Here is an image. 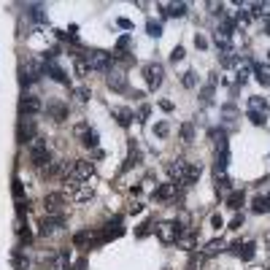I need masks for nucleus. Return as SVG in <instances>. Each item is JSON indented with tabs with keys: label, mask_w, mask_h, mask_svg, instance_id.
I'll return each instance as SVG.
<instances>
[{
	"label": "nucleus",
	"mask_w": 270,
	"mask_h": 270,
	"mask_svg": "<svg viewBox=\"0 0 270 270\" xmlns=\"http://www.w3.org/2000/svg\"><path fill=\"white\" fill-rule=\"evenodd\" d=\"M76 95H78V100H81V103H86V100H89V92H86V89H78Z\"/></svg>",
	"instance_id": "nucleus-45"
},
{
	"label": "nucleus",
	"mask_w": 270,
	"mask_h": 270,
	"mask_svg": "<svg viewBox=\"0 0 270 270\" xmlns=\"http://www.w3.org/2000/svg\"><path fill=\"white\" fill-rule=\"evenodd\" d=\"M111 116L116 119V124H119V127H130V124H132V119H135V114H132L130 108H124V106H116L114 111H111Z\"/></svg>",
	"instance_id": "nucleus-17"
},
{
	"label": "nucleus",
	"mask_w": 270,
	"mask_h": 270,
	"mask_svg": "<svg viewBox=\"0 0 270 270\" xmlns=\"http://www.w3.org/2000/svg\"><path fill=\"white\" fill-rule=\"evenodd\" d=\"M213 43L219 46V49H224V52H230V33L227 30H216V33H213Z\"/></svg>",
	"instance_id": "nucleus-28"
},
{
	"label": "nucleus",
	"mask_w": 270,
	"mask_h": 270,
	"mask_svg": "<svg viewBox=\"0 0 270 270\" xmlns=\"http://www.w3.org/2000/svg\"><path fill=\"white\" fill-rule=\"evenodd\" d=\"M127 211H130V213H141V211H144V203H132Z\"/></svg>",
	"instance_id": "nucleus-44"
},
{
	"label": "nucleus",
	"mask_w": 270,
	"mask_h": 270,
	"mask_svg": "<svg viewBox=\"0 0 270 270\" xmlns=\"http://www.w3.org/2000/svg\"><path fill=\"white\" fill-rule=\"evenodd\" d=\"M267 249H270V233H267Z\"/></svg>",
	"instance_id": "nucleus-49"
},
{
	"label": "nucleus",
	"mask_w": 270,
	"mask_h": 270,
	"mask_svg": "<svg viewBox=\"0 0 270 270\" xmlns=\"http://www.w3.org/2000/svg\"><path fill=\"white\" fill-rule=\"evenodd\" d=\"M35 138V122H33V119H22V122H19V130H17V141H19V144H30V141H33Z\"/></svg>",
	"instance_id": "nucleus-12"
},
{
	"label": "nucleus",
	"mask_w": 270,
	"mask_h": 270,
	"mask_svg": "<svg viewBox=\"0 0 270 270\" xmlns=\"http://www.w3.org/2000/svg\"><path fill=\"white\" fill-rule=\"evenodd\" d=\"M267 111H270V106H267V100L265 98H249V114H254V116H267Z\"/></svg>",
	"instance_id": "nucleus-19"
},
{
	"label": "nucleus",
	"mask_w": 270,
	"mask_h": 270,
	"mask_svg": "<svg viewBox=\"0 0 270 270\" xmlns=\"http://www.w3.org/2000/svg\"><path fill=\"white\" fill-rule=\"evenodd\" d=\"M170 60H173V62H181V60H184V49H181V46H176V49H173V54H170Z\"/></svg>",
	"instance_id": "nucleus-39"
},
{
	"label": "nucleus",
	"mask_w": 270,
	"mask_h": 270,
	"mask_svg": "<svg viewBox=\"0 0 270 270\" xmlns=\"http://www.w3.org/2000/svg\"><path fill=\"white\" fill-rule=\"evenodd\" d=\"M227 249V243L221 241V238H213V241L205 243V249H203V257H216V254H221Z\"/></svg>",
	"instance_id": "nucleus-22"
},
{
	"label": "nucleus",
	"mask_w": 270,
	"mask_h": 270,
	"mask_svg": "<svg viewBox=\"0 0 270 270\" xmlns=\"http://www.w3.org/2000/svg\"><path fill=\"white\" fill-rule=\"evenodd\" d=\"M27 154H30V165L41 170L43 165H49V162H52L49 141H46V138H41V135H35V138L27 144Z\"/></svg>",
	"instance_id": "nucleus-1"
},
{
	"label": "nucleus",
	"mask_w": 270,
	"mask_h": 270,
	"mask_svg": "<svg viewBox=\"0 0 270 270\" xmlns=\"http://www.w3.org/2000/svg\"><path fill=\"white\" fill-rule=\"evenodd\" d=\"M141 160H144V154H141V149L130 144V154H127V160H124V170H130L135 168V165H141Z\"/></svg>",
	"instance_id": "nucleus-26"
},
{
	"label": "nucleus",
	"mask_w": 270,
	"mask_h": 270,
	"mask_svg": "<svg viewBox=\"0 0 270 270\" xmlns=\"http://www.w3.org/2000/svg\"><path fill=\"white\" fill-rule=\"evenodd\" d=\"M160 106H162V111H173V103H170V100H162Z\"/></svg>",
	"instance_id": "nucleus-47"
},
{
	"label": "nucleus",
	"mask_w": 270,
	"mask_h": 270,
	"mask_svg": "<svg viewBox=\"0 0 270 270\" xmlns=\"http://www.w3.org/2000/svg\"><path fill=\"white\" fill-rule=\"evenodd\" d=\"M43 106H41V100L35 98V95H22V100H19V111L22 114H27V116H33V114H38V111H41Z\"/></svg>",
	"instance_id": "nucleus-13"
},
{
	"label": "nucleus",
	"mask_w": 270,
	"mask_h": 270,
	"mask_svg": "<svg viewBox=\"0 0 270 270\" xmlns=\"http://www.w3.org/2000/svg\"><path fill=\"white\" fill-rule=\"evenodd\" d=\"M178 195V187L173 184V181H168V184H160L154 189V200H173V197Z\"/></svg>",
	"instance_id": "nucleus-18"
},
{
	"label": "nucleus",
	"mask_w": 270,
	"mask_h": 270,
	"mask_svg": "<svg viewBox=\"0 0 270 270\" xmlns=\"http://www.w3.org/2000/svg\"><path fill=\"white\" fill-rule=\"evenodd\" d=\"M62 227H65V216H62V213H57V216H43L38 221V235H43V238L57 235Z\"/></svg>",
	"instance_id": "nucleus-4"
},
{
	"label": "nucleus",
	"mask_w": 270,
	"mask_h": 270,
	"mask_svg": "<svg viewBox=\"0 0 270 270\" xmlns=\"http://www.w3.org/2000/svg\"><path fill=\"white\" fill-rule=\"evenodd\" d=\"M81 144H84L86 149H98V132L89 130V132H86L84 138H81Z\"/></svg>",
	"instance_id": "nucleus-32"
},
{
	"label": "nucleus",
	"mask_w": 270,
	"mask_h": 270,
	"mask_svg": "<svg viewBox=\"0 0 270 270\" xmlns=\"http://www.w3.org/2000/svg\"><path fill=\"white\" fill-rule=\"evenodd\" d=\"M76 57H81L86 65H89V70H103V73H108L111 70V52H103V49H92L86 54H76Z\"/></svg>",
	"instance_id": "nucleus-3"
},
{
	"label": "nucleus",
	"mask_w": 270,
	"mask_h": 270,
	"mask_svg": "<svg viewBox=\"0 0 270 270\" xmlns=\"http://www.w3.org/2000/svg\"><path fill=\"white\" fill-rule=\"evenodd\" d=\"M230 251H233L238 259H246V262H249V259H254V254H257V246H254V241H246V243L238 241V243L230 246Z\"/></svg>",
	"instance_id": "nucleus-11"
},
{
	"label": "nucleus",
	"mask_w": 270,
	"mask_h": 270,
	"mask_svg": "<svg viewBox=\"0 0 270 270\" xmlns=\"http://www.w3.org/2000/svg\"><path fill=\"white\" fill-rule=\"evenodd\" d=\"M84 267H86V259H78L76 265H73V270H84Z\"/></svg>",
	"instance_id": "nucleus-48"
},
{
	"label": "nucleus",
	"mask_w": 270,
	"mask_h": 270,
	"mask_svg": "<svg viewBox=\"0 0 270 270\" xmlns=\"http://www.w3.org/2000/svg\"><path fill=\"white\" fill-rule=\"evenodd\" d=\"M89 130H92V127L86 124V122H76V124H73V138H76V141H81Z\"/></svg>",
	"instance_id": "nucleus-31"
},
{
	"label": "nucleus",
	"mask_w": 270,
	"mask_h": 270,
	"mask_svg": "<svg viewBox=\"0 0 270 270\" xmlns=\"http://www.w3.org/2000/svg\"><path fill=\"white\" fill-rule=\"evenodd\" d=\"M211 224L213 227H221V216H219V213H213V216H211Z\"/></svg>",
	"instance_id": "nucleus-46"
},
{
	"label": "nucleus",
	"mask_w": 270,
	"mask_h": 270,
	"mask_svg": "<svg viewBox=\"0 0 270 270\" xmlns=\"http://www.w3.org/2000/svg\"><path fill=\"white\" fill-rule=\"evenodd\" d=\"M144 76H146V84H149L152 92H157L165 81V70H162L160 62H149V65H144Z\"/></svg>",
	"instance_id": "nucleus-5"
},
{
	"label": "nucleus",
	"mask_w": 270,
	"mask_h": 270,
	"mask_svg": "<svg viewBox=\"0 0 270 270\" xmlns=\"http://www.w3.org/2000/svg\"><path fill=\"white\" fill-rule=\"evenodd\" d=\"M213 181H216V192H224V195L233 192V181H230V176L224 170H216V178Z\"/></svg>",
	"instance_id": "nucleus-25"
},
{
	"label": "nucleus",
	"mask_w": 270,
	"mask_h": 270,
	"mask_svg": "<svg viewBox=\"0 0 270 270\" xmlns=\"http://www.w3.org/2000/svg\"><path fill=\"white\" fill-rule=\"evenodd\" d=\"M181 84H184L187 89H195V86H197V73H195V70H187V73L181 76Z\"/></svg>",
	"instance_id": "nucleus-30"
},
{
	"label": "nucleus",
	"mask_w": 270,
	"mask_h": 270,
	"mask_svg": "<svg viewBox=\"0 0 270 270\" xmlns=\"http://www.w3.org/2000/svg\"><path fill=\"white\" fill-rule=\"evenodd\" d=\"M76 73L81 76V78H86V76H89V65H86V62H84L81 57H76Z\"/></svg>",
	"instance_id": "nucleus-34"
},
{
	"label": "nucleus",
	"mask_w": 270,
	"mask_h": 270,
	"mask_svg": "<svg viewBox=\"0 0 270 270\" xmlns=\"http://www.w3.org/2000/svg\"><path fill=\"white\" fill-rule=\"evenodd\" d=\"M262 30H265V35H270V14L262 17Z\"/></svg>",
	"instance_id": "nucleus-42"
},
{
	"label": "nucleus",
	"mask_w": 270,
	"mask_h": 270,
	"mask_svg": "<svg viewBox=\"0 0 270 270\" xmlns=\"http://www.w3.org/2000/svg\"><path fill=\"white\" fill-rule=\"evenodd\" d=\"M46 114H49L52 122L62 124V122L68 119V106H65L62 100H49V106H46Z\"/></svg>",
	"instance_id": "nucleus-10"
},
{
	"label": "nucleus",
	"mask_w": 270,
	"mask_h": 270,
	"mask_svg": "<svg viewBox=\"0 0 270 270\" xmlns=\"http://www.w3.org/2000/svg\"><path fill=\"white\" fill-rule=\"evenodd\" d=\"M106 84H108V89H114V92H124V89H127V76H124V70L111 68L108 76H106Z\"/></svg>",
	"instance_id": "nucleus-9"
},
{
	"label": "nucleus",
	"mask_w": 270,
	"mask_h": 270,
	"mask_svg": "<svg viewBox=\"0 0 270 270\" xmlns=\"http://www.w3.org/2000/svg\"><path fill=\"white\" fill-rule=\"evenodd\" d=\"M92 197H95V187L84 181V184L78 187L73 195H70V200H73V203H86V200H92Z\"/></svg>",
	"instance_id": "nucleus-21"
},
{
	"label": "nucleus",
	"mask_w": 270,
	"mask_h": 270,
	"mask_svg": "<svg viewBox=\"0 0 270 270\" xmlns=\"http://www.w3.org/2000/svg\"><path fill=\"white\" fill-rule=\"evenodd\" d=\"M168 130H170V127L165 124V122H160V124L154 127V135H160V138H165V135H168Z\"/></svg>",
	"instance_id": "nucleus-38"
},
{
	"label": "nucleus",
	"mask_w": 270,
	"mask_h": 270,
	"mask_svg": "<svg viewBox=\"0 0 270 270\" xmlns=\"http://www.w3.org/2000/svg\"><path fill=\"white\" fill-rule=\"evenodd\" d=\"M176 243H178V249H184V251H195V246H197V233H195V230H184V233L176 238Z\"/></svg>",
	"instance_id": "nucleus-15"
},
{
	"label": "nucleus",
	"mask_w": 270,
	"mask_h": 270,
	"mask_svg": "<svg viewBox=\"0 0 270 270\" xmlns=\"http://www.w3.org/2000/svg\"><path fill=\"white\" fill-rule=\"evenodd\" d=\"M241 224H243V216H241V213H235V219L230 221V230H238Z\"/></svg>",
	"instance_id": "nucleus-40"
},
{
	"label": "nucleus",
	"mask_w": 270,
	"mask_h": 270,
	"mask_svg": "<svg viewBox=\"0 0 270 270\" xmlns=\"http://www.w3.org/2000/svg\"><path fill=\"white\" fill-rule=\"evenodd\" d=\"M14 197H17V200H22V195H25V184H22V181L19 178H14Z\"/></svg>",
	"instance_id": "nucleus-35"
},
{
	"label": "nucleus",
	"mask_w": 270,
	"mask_h": 270,
	"mask_svg": "<svg viewBox=\"0 0 270 270\" xmlns=\"http://www.w3.org/2000/svg\"><path fill=\"white\" fill-rule=\"evenodd\" d=\"M11 265H14V270H27L30 267V259H27V254H25L22 246H17V249L11 251Z\"/></svg>",
	"instance_id": "nucleus-20"
},
{
	"label": "nucleus",
	"mask_w": 270,
	"mask_h": 270,
	"mask_svg": "<svg viewBox=\"0 0 270 270\" xmlns=\"http://www.w3.org/2000/svg\"><path fill=\"white\" fill-rule=\"evenodd\" d=\"M146 30H149V35H154V38H160V35H162V27H160V25H157V22H152V19H149V25H146Z\"/></svg>",
	"instance_id": "nucleus-36"
},
{
	"label": "nucleus",
	"mask_w": 270,
	"mask_h": 270,
	"mask_svg": "<svg viewBox=\"0 0 270 270\" xmlns=\"http://www.w3.org/2000/svg\"><path fill=\"white\" fill-rule=\"evenodd\" d=\"M187 168H189V162L187 160H176V162H170L168 165V176L173 184H187Z\"/></svg>",
	"instance_id": "nucleus-8"
},
{
	"label": "nucleus",
	"mask_w": 270,
	"mask_h": 270,
	"mask_svg": "<svg viewBox=\"0 0 270 270\" xmlns=\"http://www.w3.org/2000/svg\"><path fill=\"white\" fill-rule=\"evenodd\" d=\"M152 221H144V224H141V230H138V233H135V235H138V238H144V235H149V233H152Z\"/></svg>",
	"instance_id": "nucleus-37"
},
{
	"label": "nucleus",
	"mask_w": 270,
	"mask_h": 270,
	"mask_svg": "<svg viewBox=\"0 0 270 270\" xmlns=\"http://www.w3.org/2000/svg\"><path fill=\"white\" fill-rule=\"evenodd\" d=\"M251 70L262 86H270V62H251Z\"/></svg>",
	"instance_id": "nucleus-16"
},
{
	"label": "nucleus",
	"mask_w": 270,
	"mask_h": 270,
	"mask_svg": "<svg viewBox=\"0 0 270 270\" xmlns=\"http://www.w3.org/2000/svg\"><path fill=\"white\" fill-rule=\"evenodd\" d=\"M251 211L254 213H270V200H267V195H257L251 200Z\"/></svg>",
	"instance_id": "nucleus-27"
},
{
	"label": "nucleus",
	"mask_w": 270,
	"mask_h": 270,
	"mask_svg": "<svg viewBox=\"0 0 270 270\" xmlns=\"http://www.w3.org/2000/svg\"><path fill=\"white\" fill-rule=\"evenodd\" d=\"M160 9L168 14V17H184L189 6L187 3H160Z\"/></svg>",
	"instance_id": "nucleus-23"
},
{
	"label": "nucleus",
	"mask_w": 270,
	"mask_h": 270,
	"mask_svg": "<svg viewBox=\"0 0 270 270\" xmlns=\"http://www.w3.org/2000/svg\"><path fill=\"white\" fill-rule=\"evenodd\" d=\"M195 46H197V49H205V46H208V41H205L203 35H195Z\"/></svg>",
	"instance_id": "nucleus-43"
},
{
	"label": "nucleus",
	"mask_w": 270,
	"mask_h": 270,
	"mask_svg": "<svg viewBox=\"0 0 270 270\" xmlns=\"http://www.w3.org/2000/svg\"><path fill=\"white\" fill-rule=\"evenodd\" d=\"M43 208L49 216H57V213H62V208H65V195L62 192H49L43 197Z\"/></svg>",
	"instance_id": "nucleus-7"
},
{
	"label": "nucleus",
	"mask_w": 270,
	"mask_h": 270,
	"mask_svg": "<svg viewBox=\"0 0 270 270\" xmlns=\"http://www.w3.org/2000/svg\"><path fill=\"white\" fill-rule=\"evenodd\" d=\"M243 203H246V195H243V189H233V192L227 195V205L233 211H241L243 208Z\"/></svg>",
	"instance_id": "nucleus-24"
},
{
	"label": "nucleus",
	"mask_w": 270,
	"mask_h": 270,
	"mask_svg": "<svg viewBox=\"0 0 270 270\" xmlns=\"http://www.w3.org/2000/svg\"><path fill=\"white\" fill-rule=\"evenodd\" d=\"M149 111H152V108H149V106H141V111H138V122H146Z\"/></svg>",
	"instance_id": "nucleus-41"
},
{
	"label": "nucleus",
	"mask_w": 270,
	"mask_h": 270,
	"mask_svg": "<svg viewBox=\"0 0 270 270\" xmlns=\"http://www.w3.org/2000/svg\"><path fill=\"white\" fill-rule=\"evenodd\" d=\"M200 173H203V165L189 162V168H187V187H189V184H195V181L200 178Z\"/></svg>",
	"instance_id": "nucleus-29"
},
{
	"label": "nucleus",
	"mask_w": 270,
	"mask_h": 270,
	"mask_svg": "<svg viewBox=\"0 0 270 270\" xmlns=\"http://www.w3.org/2000/svg\"><path fill=\"white\" fill-rule=\"evenodd\" d=\"M154 235L160 238L162 243H176V238L181 235V230L176 221H160V224L154 227Z\"/></svg>",
	"instance_id": "nucleus-6"
},
{
	"label": "nucleus",
	"mask_w": 270,
	"mask_h": 270,
	"mask_svg": "<svg viewBox=\"0 0 270 270\" xmlns=\"http://www.w3.org/2000/svg\"><path fill=\"white\" fill-rule=\"evenodd\" d=\"M62 173L76 181H89L95 176V165L89 160H70V162H62Z\"/></svg>",
	"instance_id": "nucleus-2"
},
{
	"label": "nucleus",
	"mask_w": 270,
	"mask_h": 270,
	"mask_svg": "<svg viewBox=\"0 0 270 270\" xmlns=\"http://www.w3.org/2000/svg\"><path fill=\"white\" fill-rule=\"evenodd\" d=\"M181 138H184V144H192V141H195V127L189 124V122L181 127Z\"/></svg>",
	"instance_id": "nucleus-33"
},
{
	"label": "nucleus",
	"mask_w": 270,
	"mask_h": 270,
	"mask_svg": "<svg viewBox=\"0 0 270 270\" xmlns=\"http://www.w3.org/2000/svg\"><path fill=\"white\" fill-rule=\"evenodd\" d=\"M43 73H49L57 84H70V81H68V76H65V70H62L54 60H46V62H43Z\"/></svg>",
	"instance_id": "nucleus-14"
}]
</instances>
